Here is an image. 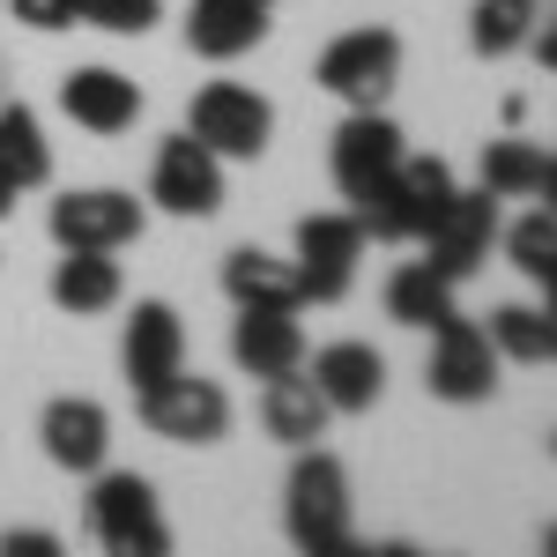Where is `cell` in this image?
<instances>
[{"instance_id":"1","label":"cell","mask_w":557,"mask_h":557,"mask_svg":"<svg viewBox=\"0 0 557 557\" xmlns=\"http://www.w3.org/2000/svg\"><path fill=\"white\" fill-rule=\"evenodd\" d=\"M283 528L290 543L312 557H343L349 550V469L320 446H298V469L283 483Z\"/></svg>"},{"instance_id":"2","label":"cell","mask_w":557,"mask_h":557,"mask_svg":"<svg viewBox=\"0 0 557 557\" xmlns=\"http://www.w3.org/2000/svg\"><path fill=\"white\" fill-rule=\"evenodd\" d=\"M446 201H454V172H446L438 157H401L380 194H372V201H357V223H364V238L417 246L431 223L446 215Z\"/></svg>"},{"instance_id":"3","label":"cell","mask_w":557,"mask_h":557,"mask_svg":"<svg viewBox=\"0 0 557 557\" xmlns=\"http://www.w3.org/2000/svg\"><path fill=\"white\" fill-rule=\"evenodd\" d=\"M89 535L112 557H164L172 550V528L157 513L149 475H134V469L97 475V491H89Z\"/></svg>"},{"instance_id":"4","label":"cell","mask_w":557,"mask_h":557,"mask_svg":"<svg viewBox=\"0 0 557 557\" xmlns=\"http://www.w3.org/2000/svg\"><path fill=\"white\" fill-rule=\"evenodd\" d=\"M134 417L157 431V438H172V446H215V438L231 431V394L178 364L172 380H157V386L134 394Z\"/></svg>"},{"instance_id":"5","label":"cell","mask_w":557,"mask_h":557,"mask_svg":"<svg viewBox=\"0 0 557 557\" xmlns=\"http://www.w3.org/2000/svg\"><path fill=\"white\" fill-rule=\"evenodd\" d=\"M312 75H320V89H335L349 112H372V104H386V89L401 83V38L394 30H349L320 52Z\"/></svg>"},{"instance_id":"6","label":"cell","mask_w":557,"mask_h":557,"mask_svg":"<svg viewBox=\"0 0 557 557\" xmlns=\"http://www.w3.org/2000/svg\"><path fill=\"white\" fill-rule=\"evenodd\" d=\"M186 134L209 141L215 157H260L268 134H275V104L246 83H209L194 89V112H186Z\"/></svg>"},{"instance_id":"7","label":"cell","mask_w":557,"mask_h":557,"mask_svg":"<svg viewBox=\"0 0 557 557\" xmlns=\"http://www.w3.org/2000/svg\"><path fill=\"white\" fill-rule=\"evenodd\" d=\"M498 349H491V335L475 327V320H461V312H446L438 327H431V364H424V386L438 394V401H491V386H498Z\"/></svg>"},{"instance_id":"8","label":"cell","mask_w":557,"mask_h":557,"mask_svg":"<svg viewBox=\"0 0 557 557\" xmlns=\"http://www.w3.org/2000/svg\"><path fill=\"white\" fill-rule=\"evenodd\" d=\"M141 201L120 194V186H83V194H60L52 201V238H60V253L67 246H83V253H120L141 238Z\"/></svg>"},{"instance_id":"9","label":"cell","mask_w":557,"mask_h":557,"mask_svg":"<svg viewBox=\"0 0 557 557\" xmlns=\"http://www.w3.org/2000/svg\"><path fill=\"white\" fill-rule=\"evenodd\" d=\"M364 260V223L357 215H305L298 223V283L312 305H343Z\"/></svg>"},{"instance_id":"10","label":"cell","mask_w":557,"mask_h":557,"mask_svg":"<svg viewBox=\"0 0 557 557\" xmlns=\"http://www.w3.org/2000/svg\"><path fill=\"white\" fill-rule=\"evenodd\" d=\"M491 238H498V194H461V186H454L446 215L431 223L417 246H424V260L446 283H461V275H475V268L491 260Z\"/></svg>"},{"instance_id":"11","label":"cell","mask_w":557,"mask_h":557,"mask_svg":"<svg viewBox=\"0 0 557 557\" xmlns=\"http://www.w3.org/2000/svg\"><path fill=\"white\" fill-rule=\"evenodd\" d=\"M149 201L172 215H215L223 209V157L194 134H172L157 149V172H149Z\"/></svg>"},{"instance_id":"12","label":"cell","mask_w":557,"mask_h":557,"mask_svg":"<svg viewBox=\"0 0 557 557\" xmlns=\"http://www.w3.org/2000/svg\"><path fill=\"white\" fill-rule=\"evenodd\" d=\"M401 157H409V149H401V127L386 120L380 104H372V112H349L343 127H335V186H343L349 201H372L386 178H394Z\"/></svg>"},{"instance_id":"13","label":"cell","mask_w":557,"mask_h":557,"mask_svg":"<svg viewBox=\"0 0 557 557\" xmlns=\"http://www.w3.org/2000/svg\"><path fill=\"white\" fill-rule=\"evenodd\" d=\"M231 357H238V372H253V380H283V372L305 364V327L283 305H238Z\"/></svg>"},{"instance_id":"14","label":"cell","mask_w":557,"mask_h":557,"mask_svg":"<svg viewBox=\"0 0 557 557\" xmlns=\"http://www.w3.org/2000/svg\"><path fill=\"white\" fill-rule=\"evenodd\" d=\"M38 438H45V461H52V469L97 475V469H104V454H112V417H104L97 401H75V394H67V401L45 409Z\"/></svg>"},{"instance_id":"15","label":"cell","mask_w":557,"mask_h":557,"mask_svg":"<svg viewBox=\"0 0 557 557\" xmlns=\"http://www.w3.org/2000/svg\"><path fill=\"white\" fill-rule=\"evenodd\" d=\"M60 112L89 134H127L141 120V89L120 75V67H75L60 83Z\"/></svg>"},{"instance_id":"16","label":"cell","mask_w":557,"mask_h":557,"mask_svg":"<svg viewBox=\"0 0 557 557\" xmlns=\"http://www.w3.org/2000/svg\"><path fill=\"white\" fill-rule=\"evenodd\" d=\"M312 386H320V401L335 417H364L386 386V357L372 343H327L312 357Z\"/></svg>"},{"instance_id":"17","label":"cell","mask_w":557,"mask_h":557,"mask_svg":"<svg viewBox=\"0 0 557 557\" xmlns=\"http://www.w3.org/2000/svg\"><path fill=\"white\" fill-rule=\"evenodd\" d=\"M120 364H127L134 394H141V386H157V380H172L178 364H186V327H178V312L164 298L134 305L127 343H120Z\"/></svg>"},{"instance_id":"18","label":"cell","mask_w":557,"mask_h":557,"mask_svg":"<svg viewBox=\"0 0 557 557\" xmlns=\"http://www.w3.org/2000/svg\"><path fill=\"white\" fill-rule=\"evenodd\" d=\"M268 38V0H194L186 15V45L201 60H238Z\"/></svg>"},{"instance_id":"19","label":"cell","mask_w":557,"mask_h":557,"mask_svg":"<svg viewBox=\"0 0 557 557\" xmlns=\"http://www.w3.org/2000/svg\"><path fill=\"white\" fill-rule=\"evenodd\" d=\"M223 290H231V305H283V312L305 305L298 260H275V253H260V246H238V253L223 260Z\"/></svg>"},{"instance_id":"20","label":"cell","mask_w":557,"mask_h":557,"mask_svg":"<svg viewBox=\"0 0 557 557\" xmlns=\"http://www.w3.org/2000/svg\"><path fill=\"white\" fill-rule=\"evenodd\" d=\"M327 401H320V386L298 380V372H283V380H268V394H260V424H268V438H283V446H312L320 431H327Z\"/></svg>"},{"instance_id":"21","label":"cell","mask_w":557,"mask_h":557,"mask_svg":"<svg viewBox=\"0 0 557 557\" xmlns=\"http://www.w3.org/2000/svg\"><path fill=\"white\" fill-rule=\"evenodd\" d=\"M52 305H60V312H75V320H89V312H112V305H120V260L67 246V260L52 268Z\"/></svg>"},{"instance_id":"22","label":"cell","mask_w":557,"mask_h":557,"mask_svg":"<svg viewBox=\"0 0 557 557\" xmlns=\"http://www.w3.org/2000/svg\"><path fill=\"white\" fill-rule=\"evenodd\" d=\"M0 178L15 194H30L52 178V149H45V127L30 104H0Z\"/></svg>"},{"instance_id":"23","label":"cell","mask_w":557,"mask_h":557,"mask_svg":"<svg viewBox=\"0 0 557 557\" xmlns=\"http://www.w3.org/2000/svg\"><path fill=\"white\" fill-rule=\"evenodd\" d=\"M446 312H454V283H446L431 260L394 268V283H386V320H401V327H438Z\"/></svg>"},{"instance_id":"24","label":"cell","mask_w":557,"mask_h":557,"mask_svg":"<svg viewBox=\"0 0 557 557\" xmlns=\"http://www.w3.org/2000/svg\"><path fill=\"white\" fill-rule=\"evenodd\" d=\"M543 172H550V149H535V141H491L483 149V194H498V201H535Z\"/></svg>"},{"instance_id":"25","label":"cell","mask_w":557,"mask_h":557,"mask_svg":"<svg viewBox=\"0 0 557 557\" xmlns=\"http://www.w3.org/2000/svg\"><path fill=\"white\" fill-rule=\"evenodd\" d=\"M528 38H535V0H475L469 45L483 60H506V52H520Z\"/></svg>"},{"instance_id":"26","label":"cell","mask_w":557,"mask_h":557,"mask_svg":"<svg viewBox=\"0 0 557 557\" xmlns=\"http://www.w3.org/2000/svg\"><path fill=\"white\" fill-rule=\"evenodd\" d=\"M483 335H491L498 357H513V364H543V357H550V320H543L535 305H498Z\"/></svg>"},{"instance_id":"27","label":"cell","mask_w":557,"mask_h":557,"mask_svg":"<svg viewBox=\"0 0 557 557\" xmlns=\"http://www.w3.org/2000/svg\"><path fill=\"white\" fill-rule=\"evenodd\" d=\"M498 238H506V260H513L528 283H543V275L557 268V215H550V209H535V215H520V223H506Z\"/></svg>"},{"instance_id":"28","label":"cell","mask_w":557,"mask_h":557,"mask_svg":"<svg viewBox=\"0 0 557 557\" xmlns=\"http://www.w3.org/2000/svg\"><path fill=\"white\" fill-rule=\"evenodd\" d=\"M157 15H164V0H75V23L112 30V38H141Z\"/></svg>"},{"instance_id":"29","label":"cell","mask_w":557,"mask_h":557,"mask_svg":"<svg viewBox=\"0 0 557 557\" xmlns=\"http://www.w3.org/2000/svg\"><path fill=\"white\" fill-rule=\"evenodd\" d=\"M15 8V23H30V30H67L75 23V0H8Z\"/></svg>"},{"instance_id":"30","label":"cell","mask_w":557,"mask_h":557,"mask_svg":"<svg viewBox=\"0 0 557 557\" xmlns=\"http://www.w3.org/2000/svg\"><path fill=\"white\" fill-rule=\"evenodd\" d=\"M0 550H8V557H15V550H23V557H52V550H60V535H45V528H23V535H15V528H8Z\"/></svg>"},{"instance_id":"31","label":"cell","mask_w":557,"mask_h":557,"mask_svg":"<svg viewBox=\"0 0 557 557\" xmlns=\"http://www.w3.org/2000/svg\"><path fill=\"white\" fill-rule=\"evenodd\" d=\"M543 298H550V305H543V320H550V357H557V268L543 275Z\"/></svg>"},{"instance_id":"32","label":"cell","mask_w":557,"mask_h":557,"mask_svg":"<svg viewBox=\"0 0 557 557\" xmlns=\"http://www.w3.org/2000/svg\"><path fill=\"white\" fill-rule=\"evenodd\" d=\"M535 60H543V67L557 75V23H550V30H535Z\"/></svg>"},{"instance_id":"33","label":"cell","mask_w":557,"mask_h":557,"mask_svg":"<svg viewBox=\"0 0 557 557\" xmlns=\"http://www.w3.org/2000/svg\"><path fill=\"white\" fill-rule=\"evenodd\" d=\"M535 201H543V209L557 215V157H550V172H543V194H535Z\"/></svg>"},{"instance_id":"34","label":"cell","mask_w":557,"mask_h":557,"mask_svg":"<svg viewBox=\"0 0 557 557\" xmlns=\"http://www.w3.org/2000/svg\"><path fill=\"white\" fill-rule=\"evenodd\" d=\"M8 209H15V186H8V178H0V215H8Z\"/></svg>"},{"instance_id":"35","label":"cell","mask_w":557,"mask_h":557,"mask_svg":"<svg viewBox=\"0 0 557 557\" xmlns=\"http://www.w3.org/2000/svg\"><path fill=\"white\" fill-rule=\"evenodd\" d=\"M543 543H550V550H557V528H550V535H543Z\"/></svg>"}]
</instances>
